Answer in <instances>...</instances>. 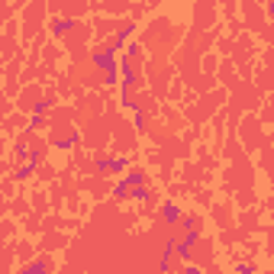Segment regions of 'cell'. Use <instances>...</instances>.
<instances>
[{
	"instance_id": "6da1fadb",
	"label": "cell",
	"mask_w": 274,
	"mask_h": 274,
	"mask_svg": "<svg viewBox=\"0 0 274 274\" xmlns=\"http://www.w3.org/2000/svg\"><path fill=\"white\" fill-rule=\"evenodd\" d=\"M126 155H116V158H100V164H97V168H100L103 174H113V171H126Z\"/></svg>"
},
{
	"instance_id": "7a4b0ae2",
	"label": "cell",
	"mask_w": 274,
	"mask_h": 274,
	"mask_svg": "<svg viewBox=\"0 0 274 274\" xmlns=\"http://www.w3.org/2000/svg\"><path fill=\"white\" fill-rule=\"evenodd\" d=\"M74 29V20H68V16H62V20H55L52 23V36H65V32Z\"/></svg>"
},
{
	"instance_id": "3957f363",
	"label": "cell",
	"mask_w": 274,
	"mask_h": 274,
	"mask_svg": "<svg viewBox=\"0 0 274 274\" xmlns=\"http://www.w3.org/2000/svg\"><path fill=\"white\" fill-rule=\"evenodd\" d=\"M161 216L168 219V223H181V210H178L174 204H164V206H161Z\"/></svg>"
},
{
	"instance_id": "277c9868",
	"label": "cell",
	"mask_w": 274,
	"mask_h": 274,
	"mask_svg": "<svg viewBox=\"0 0 274 274\" xmlns=\"http://www.w3.org/2000/svg\"><path fill=\"white\" fill-rule=\"evenodd\" d=\"M123 181H126V184H133V187H139V184H145V174H142V171H126Z\"/></svg>"
},
{
	"instance_id": "5b68a950",
	"label": "cell",
	"mask_w": 274,
	"mask_h": 274,
	"mask_svg": "<svg viewBox=\"0 0 274 274\" xmlns=\"http://www.w3.org/2000/svg\"><path fill=\"white\" fill-rule=\"evenodd\" d=\"M42 271H48L46 261H32V265H26V274H42Z\"/></svg>"
}]
</instances>
